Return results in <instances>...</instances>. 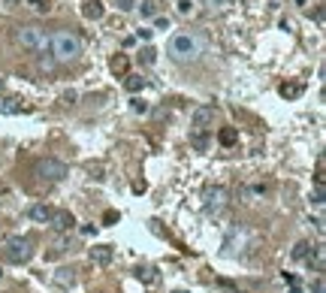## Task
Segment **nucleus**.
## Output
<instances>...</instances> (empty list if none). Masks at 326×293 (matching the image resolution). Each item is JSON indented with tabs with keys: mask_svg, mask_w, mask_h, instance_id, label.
<instances>
[{
	"mask_svg": "<svg viewBox=\"0 0 326 293\" xmlns=\"http://www.w3.org/2000/svg\"><path fill=\"white\" fill-rule=\"evenodd\" d=\"M51 54H54V61H76L79 54H82V39L76 36V33H70V30H60V33H54V39H51Z\"/></svg>",
	"mask_w": 326,
	"mask_h": 293,
	"instance_id": "nucleus-1",
	"label": "nucleus"
},
{
	"mask_svg": "<svg viewBox=\"0 0 326 293\" xmlns=\"http://www.w3.org/2000/svg\"><path fill=\"white\" fill-rule=\"evenodd\" d=\"M169 57L172 61H193V57H200V39L193 33H175L169 39Z\"/></svg>",
	"mask_w": 326,
	"mask_h": 293,
	"instance_id": "nucleus-2",
	"label": "nucleus"
},
{
	"mask_svg": "<svg viewBox=\"0 0 326 293\" xmlns=\"http://www.w3.org/2000/svg\"><path fill=\"white\" fill-rule=\"evenodd\" d=\"M3 257H6L9 263L21 266V263H27V260L33 257V242H30L27 236H12V239L6 242V248H3Z\"/></svg>",
	"mask_w": 326,
	"mask_h": 293,
	"instance_id": "nucleus-3",
	"label": "nucleus"
},
{
	"mask_svg": "<svg viewBox=\"0 0 326 293\" xmlns=\"http://www.w3.org/2000/svg\"><path fill=\"white\" fill-rule=\"evenodd\" d=\"M15 39H18V45H24V48H30V51H39V48L48 42V39H45V30H42V27H36V24L18 27Z\"/></svg>",
	"mask_w": 326,
	"mask_h": 293,
	"instance_id": "nucleus-4",
	"label": "nucleus"
},
{
	"mask_svg": "<svg viewBox=\"0 0 326 293\" xmlns=\"http://www.w3.org/2000/svg\"><path fill=\"white\" fill-rule=\"evenodd\" d=\"M36 175H39V179H45V182H60V179H67V175H70V169H67V163H63V160L45 157V160H39V163H36Z\"/></svg>",
	"mask_w": 326,
	"mask_h": 293,
	"instance_id": "nucleus-5",
	"label": "nucleus"
},
{
	"mask_svg": "<svg viewBox=\"0 0 326 293\" xmlns=\"http://www.w3.org/2000/svg\"><path fill=\"white\" fill-rule=\"evenodd\" d=\"M224 206H227V188H224V185L206 188V194H203V209H206L209 215H218Z\"/></svg>",
	"mask_w": 326,
	"mask_h": 293,
	"instance_id": "nucleus-6",
	"label": "nucleus"
},
{
	"mask_svg": "<svg viewBox=\"0 0 326 293\" xmlns=\"http://www.w3.org/2000/svg\"><path fill=\"white\" fill-rule=\"evenodd\" d=\"M190 121H193L197 130H206L209 124H215V106H197L193 115H190Z\"/></svg>",
	"mask_w": 326,
	"mask_h": 293,
	"instance_id": "nucleus-7",
	"label": "nucleus"
},
{
	"mask_svg": "<svg viewBox=\"0 0 326 293\" xmlns=\"http://www.w3.org/2000/svg\"><path fill=\"white\" fill-rule=\"evenodd\" d=\"M48 224H51V230H57V233H70V230L76 227V218H73L70 212H63V209H60V212H54V215H51V221H48Z\"/></svg>",
	"mask_w": 326,
	"mask_h": 293,
	"instance_id": "nucleus-8",
	"label": "nucleus"
},
{
	"mask_svg": "<svg viewBox=\"0 0 326 293\" xmlns=\"http://www.w3.org/2000/svg\"><path fill=\"white\" fill-rule=\"evenodd\" d=\"M88 257H91V263H97V266H109L112 257H115V251H112V245H94V248L88 251Z\"/></svg>",
	"mask_w": 326,
	"mask_h": 293,
	"instance_id": "nucleus-9",
	"label": "nucleus"
},
{
	"mask_svg": "<svg viewBox=\"0 0 326 293\" xmlns=\"http://www.w3.org/2000/svg\"><path fill=\"white\" fill-rule=\"evenodd\" d=\"M27 215H30L33 221H39V224H48V221H51V215H54V209H51V206H45V203H36V206H30V209H27Z\"/></svg>",
	"mask_w": 326,
	"mask_h": 293,
	"instance_id": "nucleus-10",
	"label": "nucleus"
},
{
	"mask_svg": "<svg viewBox=\"0 0 326 293\" xmlns=\"http://www.w3.org/2000/svg\"><path fill=\"white\" fill-rule=\"evenodd\" d=\"M103 12H106V6H103L100 0H85V3H82V15H85V18H91V21L103 18Z\"/></svg>",
	"mask_w": 326,
	"mask_h": 293,
	"instance_id": "nucleus-11",
	"label": "nucleus"
},
{
	"mask_svg": "<svg viewBox=\"0 0 326 293\" xmlns=\"http://www.w3.org/2000/svg\"><path fill=\"white\" fill-rule=\"evenodd\" d=\"M302 91H305V85H302V82H287V85H281V88H278V94H281L284 100H296V97H302Z\"/></svg>",
	"mask_w": 326,
	"mask_h": 293,
	"instance_id": "nucleus-12",
	"label": "nucleus"
},
{
	"mask_svg": "<svg viewBox=\"0 0 326 293\" xmlns=\"http://www.w3.org/2000/svg\"><path fill=\"white\" fill-rule=\"evenodd\" d=\"M218 139H221V145H236V142H239V130H236V127H224V130L218 133Z\"/></svg>",
	"mask_w": 326,
	"mask_h": 293,
	"instance_id": "nucleus-13",
	"label": "nucleus"
},
{
	"mask_svg": "<svg viewBox=\"0 0 326 293\" xmlns=\"http://www.w3.org/2000/svg\"><path fill=\"white\" fill-rule=\"evenodd\" d=\"M311 254H314V248H311L308 242H296V248H293V260H311Z\"/></svg>",
	"mask_w": 326,
	"mask_h": 293,
	"instance_id": "nucleus-14",
	"label": "nucleus"
},
{
	"mask_svg": "<svg viewBox=\"0 0 326 293\" xmlns=\"http://www.w3.org/2000/svg\"><path fill=\"white\" fill-rule=\"evenodd\" d=\"M54 64H57V61H54V54H51V48H48V42H45V45L39 48V67L48 70V67H54Z\"/></svg>",
	"mask_w": 326,
	"mask_h": 293,
	"instance_id": "nucleus-15",
	"label": "nucleus"
},
{
	"mask_svg": "<svg viewBox=\"0 0 326 293\" xmlns=\"http://www.w3.org/2000/svg\"><path fill=\"white\" fill-rule=\"evenodd\" d=\"M127 67H130V61H127V54H118V57H112V73H118V76H124V73H127Z\"/></svg>",
	"mask_w": 326,
	"mask_h": 293,
	"instance_id": "nucleus-16",
	"label": "nucleus"
},
{
	"mask_svg": "<svg viewBox=\"0 0 326 293\" xmlns=\"http://www.w3.org/2000/svg\"><path fill=\"white\" fill-rule=\"evenodd\" d=\"M136 278H139V281H145V284H154V281H157V275H154V269H151V266H139V269H136Z\"/></svg>",
	"mask_w": 326,
	"mask_h": 293,
	"instance_id": "nucleus-17",
	"label": "nucleus"
},
{
	"mask_svg": "<svg viewBox=\"0 0 326 293\" xmlns=\"http://www.w3.org/2000/svg\"><path fill=\"white\" fill-rule=\"evenodd\" d=\"M139 12H142L145 18H154V15H157V0H142V3H139Z\"/></svg>",
	"mask_w": 326,
	"mask_h": 293,
	"instance_id": "nucleus-18",
	"label": "nucleus"
},
{
	"mask_svg": "<svg viewBox=\"0 0 326 293\" xmlns=\"http://www.w3.org/2000/svg\"><path fill=\"white\" fill-rule=\"evenodd\" d=\"M145 88V79L142 76H127V91L130 94H136V91H142Z\"/></svg>",
	"mask_w": 326,
	"mask_h": 293,
	"instance_id": "nucleus-19",
	"label": "nucleus"
},
{
	"mask_svg": "<svg viewBox=\"0 0 326 293\" xmlns=\"http://www.w3.org/2000/svg\"><path fill=\"white\" fill-rule=\"evenodd\" d=\"M139 61H142V64H148V67H151V64H154V61H157V51H154V48H151V45H145V48H142V51H139Z\"/></svg>",
	"mask_w": 326,
	"mask_h": 293,
	"instance_id": "nucleus-20",
	"label": "nucleus"
},
{
	"mask_svg": "<svg viewBox=\"0 0 326 293\" xmlns=\"http://www.w3.org/2000/svg\"><path fill=\"white\" fill-rule=\"evenodd\" d=\"M130 109H133L136 115H145V112H148V103L139 100V97H133V100H130Z\"/></svg>",
	"mask_w": 326,
	"mask_h": 293,
	"instance_id": "nucleus-21",
	"label": "nucleus"
},
{
	"mask_svg": "<svg viewBox=\"0 0 326 293\" xmlns=\"http://www.w3.org/2000/svg\"><path fill=\"white\" fill-rule=\"evenodd\" d=\"M190 142H193V145H197V148H200V151H203V148H206V145H209V136H206V133H203V130H197V133H193V136H190Z\"/></svg>",
	"mask_w": 326,
	"mask_h": 293,
	"instance_id": "nucleus-22",
	"label": "nucleus"
},
{
	"mask_svg": "<svg viewBox=\"0 0 326 293\" xmlns=\"http://www.w3.org/2000/svg\"><path fill=\"white\" fill-rule=\"evenodd\" d=\"M73 281H76L73 269H60V272H57V284H73Z\"/></svg>",
	"mask_w": 326,
	"mask_h": 293,
	"instance_id": "nucleus-23",
	"label": "nucleus"
},
{
	"mask_svg": "<svg viewBox=\"0 0 326 293\" xmlns=\"http://www.w3.org/2000/svg\"><path fill=\"white\" fill-rule=\"evenodd\" d=\"M18 109H21V106H18V100H6V106H3V112H6V115H15Z\"/></svg>",
	"mask_w": 326,
	"mask_h": 293,
	"instance_id": "nucleus-24",
	"label": "nucleus"
},
{
	"mask_svg": "<svg viewBox=\"0 0 326 293\" xmlns=\"http://www.w3.org/2000/svg\"><path fill=\"white\" fill-rule=\"evenodd\" d=\"M36 12H48V0H27Z\"/></svg>",
	"mask_w": 326,
	"mask_h": 293,
	"instance_id": "nucleus-25",
	"label": "nucleus"
},
{
	"mask_svg": "<svg viewBox=\"0 0 326 293\" xmlns=\"http://www.w3.org/2000/svg\"><path fill=\"white\" fill-rule=\"evenodd\" d=\"M115 3H118V9H121V12H130V9H136V3H133V0H115Z\"/></svg>",
	"mask_w": 326,
	"mask_h": 293,
	"instance_id": "nucleus-26",
	"label": "nucleus"
},
{
	"mask_svg": "<svg viewBox=\"0 0 326 293\" xmlns=\"http://www.w3.org/2000/svg\"><path fill=\"white\" fill-rule=\"evenodd\" d=\"M190 9H193V3H190V0H178V12H181V15H187Z\"/></svg>",
	"mask_w": 326,
	"mask_h": 293,
	"instance_id": "nucleus-27",
	"label": "nucleus"
},
{
	"mask_svg": "<svg viewBox=\"0 0 326 293\" xmlns=\"http://www.w3.org/2000/svg\"><path fill=\"white\" fill-rule=\"evenodd\" d=\"M154 24H157L160 30H169V18H154Z\"/></svg>",
	"mask_w": 326,
	"mask_h": 293,
	"instance_id": "nucleus-28",
	"label": "nucleus"
},
{
	"mask_svg": "<svg viewBox=\"0 0 326 293\" xmlns=\"http://www.w3.org/2000/svg\"><path fill=\"white\" fill-rule=\"evenodd\" d=\"M314 206H323V188L314 191Z\"/></svg>",
	"mask_w": 326,
	"mask_h": 293,
	"instance_id": "nucleus-29",
	"label": "nucleus"
},
{
	"mask_svg": "<svg viewBox=\"0 0 326 293\" xmlns=\"http://www.w3.org/2000/svg\"><path fill=\"white\" fill-rule=\"evenodd\" d=\"M103 221H106V224H115V221H118V212H106Z\"/></svg>",
	"mask_w": 326,
	"mask_h": 293,
	"instance_id": "nucleus-30",
	"label": "nucleus"
},
{
	"mask_svg": "<svg viewBox=\"0 0 326 293\" xmlns=\"http://www.w3.org/2000/svg\"><path fill=\"white\" fill-rule=\"evenodd\" d=\"M139 36H142V39H151V36H154V30H148V27H142V30H139Z\"/></svg>",
	"mask_w": 326,
	"mask_h": 293,
	"instance_id": "nucleus-31",
	"label": "nucleus"
},
{
	"mask_svg": "<svg viewBox=\"0 0 326 293\" xmlns=\"http://www.w3.org/2000/svg\"><path fill=\"white\" fill-rule=\"evenodd\" d=\"M311 290H314V293H323V281H320V278H317V281H314V287H311Z\"/></svg>",
	"mask_w": 326,
	"mask_h": 293,
	"instance_id": "nucleus-32",
	"label": "nucleus"
},
{
	"mask_svg": "<svg viewBox=\"0 0 326 293\" xmlns=\"http://www.w3.org/2000/svg\"><path fill=\"white\" fill-rule=\"evenodd\" d=\"M209 6H224V3H230V0H206Z\"/></svg>",
	"mask_w": 326,
	"mask_h": 293,
	"instance_id": "nucleus-33",
	"label": "nucleus"
},
{
	"mask_svg": "<svg viewBox=\"0 0 326 293\" xmlns=\"http://www.w3.org/2000/svg\"><path fill=\"white\" fill-rule=\"evenodd\" d=\"M21 0H3V6H18Z\"/></svg>",
	"mask_w": 326,
	"mask_h": 293,
	"instance_id": "nucleus-34",
	"label": "nucleus"
},
{
	"mask_svg": "<svg viewBox=\"0 0 326 293\" xmlns=\"http://www.w3.org/2000/svg\"><path fill=\"white\" fill-rule=\"evenodd\" d=\"M3 88H6V82H3V79H0V94H3Z\"/></svg>",
	"mask_w": 326,
	"mask_h": 293,
	"instance_id": "nucleus-35",
	"label": "nucleus"
},
{
	"mask_svg": "<svg viewBox=\"0 0 326 293\" xmlns=\"http://www.w3.org/2000/svg\"><path fill=\"white\" fill-rule=\"evenodd\" d=\"M290 293H299V287H293V290H290Z\"/></svg>",
	"mask_w": 326,
	"mask_h": 293,
	"instance_id": "nucleus-36",
	"label": "nucleus"
},
{
	"mask_svg": "<svg viewBox=\"0 0 326 293\" xmlns=\"http://www.w3.org/2000/svg\"><path fill=\"white\" fill-rule=\"evenodd\" d=\"M172 293H184V290H172Z\"/></svg>",
	"mask_w": 326,
	"mask_h": 293,
	"instance_id": "nucleus-37",
	"label": "nucleus"
},
{
	"mask_svg": "<svg viewBox=\"0 0 326 293\" xmlns=\"http://www.w3.org/2000/svg\"><path fill=\"white\" fill-rule=\"evenodd\" d=\"M0 275H3V272H0Z\"/></svg>",
	"mask_w": 326,
	"mask_h": 293,
	"instance_id": "nucleus-38",
	"label": "nucleus"
}]
</instances>
